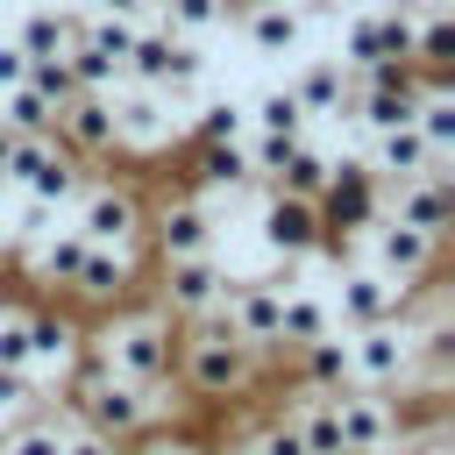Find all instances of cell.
I'll return each mask as SVG.
<instances>
[{"mask_svg": "<svg viewBox=\"0 0 455 455\" xmlns=\"http://www.w3.org/2000/svg\"><path fill=\"white\" fill-rule=\"evenodd\" d=\"M171 412H178L171 384H128V377H114V370L92 363V355H78V363L64 370V419L107 434L114 448L135 441V434H149V427H164Z\"/></svg>", "mask_w": 455, "mask_h": 455, "instance_id": "1", "label": "cell"}, {"mask_svg": "<svg viewBox=\"0 0 455 455\" xmlns=\"http://www.w3.org/2000/svg\"><path fill=\"white\" fill-rule=\"evenodd\" d=\"M256 377H263V355L220 320V313H206V320H185L178 327V363H171V384H185L192 398H206V405H228V398H242V391H256Z\"/></svg>", "mask_w": 455, "mask_h": 455, "instance_id": "2", "label": "cell"}, {"mask_svg": "<svg viewBox=\"0 0 455 455\" xmlns=\"http://www.w3.org/2000/svg\"><path fill=\"white\" fill-rule=\"evenodd\" d=\"M85 355L107 363L128 384H171L178 363V320L164 306H128L114 320H100V334H85Z\"/></svg>", "mask_w": 455, "mask_h": 455, "instance_id": "3", "label": "cell"}, {"mask_svg": "<svg viewBox=\"0 0 455 455\" xmlns=\"http://www.w3.org/2000/svg\"><path fill=\"white\" fill-rule=\"evenodd\" d=\"M71 228H78L85 242H100V249H135L142 228H149V206H142V192H135L128 178H85L78 199H71ZM142 249H149V242H142Z\"/></svg>", "mask_w": 455, "mask_h": 455, "instance_id": "4", "label": "cell"}, {"mask_svg": "<svg viewBox=\"0 0 455 455\" xmlns=\"http://www.w3.org/2000/svg\"><path fill=\"white\" fill-rule=\"evenodd\" d=\"M348 334V377L370 384V391H405L419 384V341H412V320H377V327H341Z\"/></svg>", "mask_w": 455, "mask_h": 455, "instance_id": "5", "label": "cell"}, {"mask_svg": "<svg viewBox=\"0 0 455 455\" xmlns=\"http://www.w3.org/2000/svg\"><path fill=\"white\" fill-rule=\"evenodd\" d=\"M334 398V427H341V455H398L405 448V405L391 391H370V384H341L327 391Z\"/></svg>", "mask_w": 455, "mask_h": 455, "instance_id": "6", "label": "cell"}, {"mask_svg": "<svg viewBox=\"0 0 455 455\" xmlns=\"http://www.w3.org/2000/svg\"><path fill=\"white\" fill-rule=\"evenodd\" d=\"M107 107H114V156H156V149H171V142L185 135V114H178L156 85L121 78V85L107 92Z\"/></svg>", "mask_w": 455, "mask_h": 455, "instance_id": "7", "label": "cell"}, {"mask_svg": "<svg viewBox=\"0 0 455 455\" xmlns=\"http://www.w3.org/2000/svg\"><path fill=\"white\" fill-rule=\"evenodd\" d=\"M313 206H320V235H327V242H363V235L377 228V213H384V185L370 178L363 156H334L327 192H320Z\"/></svg>", "mask_w": 455, "mask_h": 455, "instance_id": "8", "label": "cell"}, {"mask_svg": "<svg viewBox=\"0 0 455 455\" xmlns=\"http://www.w3.org/2000/svg\"><path fill=\"white\" fill-rule=\"evenodd\" d=\"M228 263L220 249H199V256H156V306L185 327V320H206L220 313V291H228Z\"/></svg>", "mask_w": 455, "mask_h": 455, "instance_id": "9", "label": "cell"}, {"mask_svg": "<svg viewBox=\"0 0 455 455\" xmlns=\"http://www.w3.org/2000/svg\"><path fill=\"white\" fill-rule=\"evenodd\" d=\"M0 178H7L14 192H28V199H50V206L64 213V206L78 199V185H85V164H78L57 135H21Z\"/></svg>", "mask_w": 455, "mask_h": 455, "instance_id": "10", "label": "cell"}, {"mask_svg": "<svg viewBox=\"0 0 455 455\" xmlns=\"http://www.w3.org/2000/svg\"><path fill=\"white\" fill-rule=\"evenodd\" d=\"M256 235H263V249L277 256V263H306V256H320V206L313 199H291V192H256Z\"/></svg>", "mask_w": 455, "mask_h": 455, "instance_id": "11", "label": "cell"}, {"mask_svg": "<svg viewBox=\"0 0 455 455\" xmlns=\"http://www.w3.org/2000/svg\"><path fill=\"white\" fill-rule=\"evenodd\" d=\"M363 263L370 270H384L391 284H419L434 263H441V235H427V228H405V220H391V213H377V228L363 235Z\"/></svg>", "mask_w": 455, "mask_h": 455, "instance_id": "12", "label": "cell"}, {"mask_svg": "<svg viewBox=\"0 0 455 455\" xmlns=\"http://www.w3.org/2000/svg\"><path fill=\"white\" fill-rule=\"evenodd\" d=\"M284 92L299 100L306 121H348V92H355V71L334 57V50H299Z\"/></svg>", "mask_w": 455, "mask_h": 455, "instance_id": "13", "label": "cell"}, {"mask_svg": "<svg viewBox=\"0 0 455 455\" xmlns=\"http://www.w3.org/2000/svg\"><path fill=\"white\" fill-rule=\"evenodd\" d=\"M142 242H149L156 256H199V249H220V220H213V206H206L199 192H178V199H164V206L149 213Z\"/></svg>", "mask_w": 455, "mask_h": 455, "instance_id": "14", "label": "cell"}, {"mask_svg": "<svg viewBox=\"0 0 455 455\" xmlns=\"http://www.w3.org/2000/svg\"><path fill=\"white\" fill-rule=\"evenodd\" d=\"M228 28L242 36L249 57H299V50H306V14H299V0H235V21H228Z\"/></svg>", "mask_w": 455, "mask_h": 455, "instance_id": "15", "label": "cell"}, {"mask_svg": "<svg viewBox=\"0 0 455 455\" xmlns=\"http://www.w3.org/2000/svg\"><path fill=\"white\" fill-rule=\"evenodd\" d=\"M384 213L448 242V228H455V171H448V164H434V171H419V178L391 185V192H384Z\"/></svg>", "mask_w": 455, "mask_h": 455, "instance_id": "16", "label": "cell"}, {"mask_svg": "<svg viewBox=\"0 0 455 455\" xmlns=\"http://www.w3.org/2000/svg\"><path fill=\"white\" fill-rule=\"evenodd\" d=\"M405 284H391L384 270H370V263H341V291L327 299L334 306V327H377V320H398L405 313Z\"/></svg>", "mask_w": 455, "mask_h": 455, "instance_id": "17", "label": "cell"}, {"mask_svg": "<svg viewBox=\"0 0 455 455\" xmlns=\"http://www.w3.org/2000/svg\"><path fill=\"white\" fill-rule=\"evenodd\" d=\"M50 135H57L78 164H107V156H114V107H107V92H71V100L57 107Z\"/></svg>", "mask_w": 455, "mask_h": 455, "instance_id": "18", "label": "cell"}, {"mask_svg": "<svg viewBox=\"0 0 455 455\" xmlns=\"http://www.w3.org/2000/svg\"><path fill=\"white\" fill-rule=\"evenodd\" d=\"M363 164H370V178L391 192V185H405V178H419V171H434V164H455V156H434L427 135H419L412 121H398V128L363 135Z\"/></svg>", "mask_w": 455, "mask_h": 455, "instance_id": "19", "label": "cell"}, {"mask_svg": "<svg viewBox=\"0 0 455 455\" xmlns=\"http://www.w3.org/2000/svg\"><path fill=\"white\" fill-rule=\"evenodd\" d=\"M135 277H142V242H135V249H100V242H85V263H78V277H71V299H85V306H121V299L135 291Z\"/></svg>", "mask_w": 455, "mask_h": 455, "instance_id": "20", "label": "cell"}, {"mask_svg": "<svg viewBox=\"0 0 455 455\" xmlns=\"http://www.w3.org/2000/svg\"><path fill=\"white\" fill-rule=\"evenodd\" d=\"M78 355H85V327H78L71 313L28 306V370H36V377H64Z\"/></svg>", "mask_w": 455, "mask_h": 455, "instance_id": "21", "label": "cell"}, {"mask_svg": "<svg viewBox=\"0 0 455 455\" xmlns=\"http://www.w3.org/2000/svg\"><path fill=\"white\" fill-rule=\"evenodd\" d=\"M7 36H14L28 57H64L71 36H78V7H64V0H36V7H21V14L7 21Z\"/></svg>", "mask_w": 455, "mask_h": 455, "instance_id": "22", "label": "cell"}, {"mask_svg": "<svg viewBox=\"0 0 455 455\" xmlns=\"http://www.w3.org/2000/svg\"><path fill=\"white\" fill-rule=\"evenodd\" d=\"M320 334H334V306H327L313 284H291L284 306H277V348H270V355L291 363V355H299L306 341H320Z\"/></svg>", "mask_w": 455, "mask_h": 455, "instance_id": "23", "label": "cell"}, {"mask_svg": "<svg viewBox=\"0 0 455 455\" xmlns=\"http://www.w3.org/2000/svg\"><path fill=\"white\" fill-rule=\"evenodd\" d=\"M249 135V114L235 92H199L185 107V142H242Z\"/></svg>", "mask_w": 455, "mask_h": 455, "instance_id": "24", "label": "cell"}, {"mask_svg": "<svg viewBox=\"0 0 455 455\" xmlns=\"http://www.w3.org/2000/svg\"><path fill=\"white\" fill-rule=\"evenodd\" d=\"M78 263H85V235H78L71 220H64V228H50V235L28 249V270H36V284H50V291H71Z\"/></svg>", "mask_w": 455, "mask_h": 455, "instance_id": "25", "label": "cell"}, {"mask_svg": "<svg viewBox=\"0 0 455 455\" xmlns=\"http://www.w3.org/2000/svg\"><path fill=\"white\" fill-rule=\"evenodd\" d=\"M149 21H164V28L185 36V43H206V36H220V28L235 21V0H156Z\"/></svg>", "mask_w": 455, "mask_h": 455, "instance_id": "26", "label": "cell"}, {"mask_svg": "<svg viewBox=\"0 0 455 455\" xmlns=\"http://www.w3.org/2000/svg\"><path fill=\"white\" fill-rule=\"evenodd\" d=\"M327 171H334V149H320V142L306 135V142H299V149H291V156L270 171V192H291V199H320V192H327Z\"/></svg>", "mask_w": 455, "mask_h": 455, "instance_id": "27", "label": "cell"}, {"mask_svg": "<svg viewBox=\"0 0 455 455\" xmlns=\"http://www.w3.org/2000/svg\"><path fill=\"white\" fill-rule=\"evenodd\" d=\"M291 363H299V384H306V391H341V384H355V377H348V334H341V327L320 334V341H306Z\"/></svg>", "mask_w": 455, "mask_h": 455, "instance_id": "28", "label": "cell"}, {"mask_svg": "<svg viewBox=\"0 0 455 455\" xmlns=\"http://www.w3.org/2000/svg\"><path fill=\"white\" fill-rule=\"evenodd\" d=\"M412 64L419 71H448L455 64V14L434 0V7H419V28H412Z\"/></svg>", "mask_w": 455, "mask_h": 455, "instance_id": "29", "label": "cell"}, {"mask_svg": "<svg viewBox=\"0 0 455 455\" xmlns=\"http://www.w3.org/2000/svg\"><path fill=\"white\" fill-rule=\"evenodd\" d=\"M242 114H249V128H263V135H313V121L299 114V100H291L284 85H263L256 100H242Z\"/></svg>", "mask_w": 455, "mask_h": 455, "instance_id": "30", "label": "cell"}, {"mask_svg": "<svg viewBox=\"0 0 455 455\" xmlns=\"http://www.w3.org/2000/svg\"><path fill=\"white\" fill-rule=\"evenodd\" d=\"M0 448H7V455H64V419H50V412H21V419L0 427Z\"/></svg>", "mask_w": 455, "mask_h": 455, "instance_id": "31", "label": "cell"}, {"mask_svg": "<svg viewBox=\"0 0 455 455\" xmlns=\"http://www.w3.org/2000/svg\"><path fill=\"white\" fill-rule=\"evenodd\" d=\"M0 121H7L14 135H50V121H57V100H43V92L21 78L14 92H0Z\"/></svg>", "mask_w": 455, "mask_h": 455, "instance_id": "32", "label": "cell"}, {"mask_svg": "<svg viewBox=\"0 0 455 455\" xmlns=\"http://www.w3.org/2000/svg\"><path fill=\"white\" fill-rule=\"evenodd\" d=\"M0 228H7V242H14V256H21V249H36V242H43L50 228H64V213H57L50 199H28V192H21V206H14V220L0 213Z\"/></svg>", "mask_w": 455, "mask_h": 455, "instance_id": "33", "label": "cell"}, {"mask_svg": "<svg viewBox=\"0 0 455 455\" xmlns=\"http://www.w3.org/2000/svg\"><path fill=\"white\" fill-rule=\"evenodd\" d=\"M235 455H306V441H299V427H291V412L277 405L263 427H249L242 441H235Z\"/></svg>", "mask_w": 455, "mask_h": 455, "instance_id": "34", "label": "cell"}, {"mask_svg": "<svg viewBox=\"0 0 455 455\" xmlns=\"http://www.w3.org/2000/svg\"><path fill=\"white\" fill-rule=\"evenodd\" d=\"M36 398H43V377L36 370H0V419L36 412Z\"/></svg>", "mask_w": 455, "mask_h": 455, "instance_id": "35", "label": "cell"}, {"mask_svg": "<svg viewBox=\"0 0 455 455\" xmlns=\"http://www.w3.org/2000/svg\"><path fill=\"white\" fill-rule=\"evenodd\" d=\"M21 78H28V50H21V43L0 28V92H14Z\"/></svg>", "mask_w": 455, "mask_h": 455, "instance_id": "36", "label": "cell"}, {"mask_svg": "<svg viewBox=\"0 0 455 455\" xmlns=\"http://www.w3.org/2000/svg\"><path fill=\"white\" fill-rule=\"evenodd\" d=\"M64 455H114V441L92 434V427H78V419H64Z\"/></svg>", "mask_w": 455, "mask_h": 455, "instance_id": "37", "label": "cell"}, {"mask_svg": "<svg viewBox=\"0 0 455 455\" xmlns=\"http://www.w3.org/2000/svg\"><path fill=\"white\" fill-rule=\"evenodd\" d=\"M114 455H199L192 441H164V434H135V441H121Z\"/></svg>", "mask_w": 455, "mask_h": 455, "instance_id": "38", "label": "cell"}, {"mask_svg": "<svg viewBox=\"0 0 455 455\" xmlns=\"http://www.w3.org/2000/svg\"><path fill=\"white\" fill-rule=\"evenodd\" d=\"M92 14H121V21H149V7L156 0H85Z\"/></svg>", "mask_w": 455, "mask_h": 455, "instance_id": "39", "label": "cell"}, {"mask_svg": "<svg viewBox=\"0 0 455 455\" xmlns=\"http://www.w3.org/2000/svg\"><path fill=\"white\" fill-rule=\"evenodd\" d=\"M7 263H14V242H7V228H0V277H7Z\"/></svg>", "mask_w": 455, "mask_h": 455, "instance_id": "40", "label": "cell"}, {"mask_svg": "<svg viewBox=\"0 0 455 455\" xmlns=\"http://www.w3.org/2000/svg\"><path fill=\"white\" fill-rule=\"evenodd\" d=\"M0 28H7V0H0Z\"/></svg>", "mask_w": 455, "mask_h": 455, "instance_id": "41", "label": "cell"}, {"mask_svg": "<svg viewBox=\"0 0 455 455\" xmlns=\"http://www.w3.org/2000/svg\"><path fill=\"white\" fill-rule=\"evenodd\" d=\"M0 199H7V185H0Z\"/></svg>", "mask_w": 455, "mask_h": 455, "instance_id": "42", "label": "cell"}, {"mask_svg": "<svg viewBox=\"0 0 455 455\" xmlns=\"http://www.w3.org/2000/svg\"><path fill=\"white\" fill-rule=\"evenodd\" d=\"M0 455H7V448H0Z\"/></svg>", "mask_w": 455, "mask_h": 455, "instance_id": "43", "label": "cell"}]
</instances>
